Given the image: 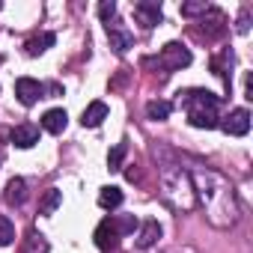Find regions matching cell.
Returning <instances> with one entry per match:
<instances>
[{
    "mask_svg": "<svg viewBox=\"0 0 253 253\" xmlns=\"http://www.w3.org/2000/svg\"><path fill=\"white\" fill-rule=\"evenodd\" d=\"M191 182H194V194L203 200L206 206V214L214 226H232L238 220V203H235V191L232 185L217 176L214 170H194L191 173Z\"/></svg>",
    "mask_w": 253,
    "mask_h": 253,
    "instance_id": "obj_1",
    "label": "cell"
},
{
    "mask_svg": "<svg viewBox=\"0 0 253 253\" xmlns=\"http://www.w3.org/2000/svg\"><path fill=\"white\" fill-rule=\"evenodd\" d=\"M164 200L176 209V211H188L194 209V182H191V173L182 170V167H167L164 176Z\"/></svg>",
    "mask_w": 253,
    "mask_h": 253,
    "instance_id": "obj_2",
    "label": "cell"
},
{
    "mask_svg": "<svg viewBox=\"0 0 253 253\" xmlns=\"http://www.w3.org/2000/svg\"><path fill=\"white\" fill-rule=\"evenodd\" d=\"M217 104L220 98L211 95V92H203V89H194L185 95V113H188V122L194 128H214L217 125Z\"/></svg>",
    "mask_w": 253,
    "mask_h": 253,
    "instance_id": "obj_3",
    "label": "cell"
},
{
    "mask_svg": "<svg viewBox=\"0 0 253 253\" xmlns=\"http://www.w3.org/2000/svg\"><path fill=\"white\" fill-rule=\"evenodd\" d=\"M158 63H161V69H164V72H179V69L191 66V51H188V48H182L179 42H167V45L161 48Z\"/></svg>",
    "mask_w": 253,
    "mask_h": 253,
    "instance_id": "obj_4",
    "label": "cell"
},
{
    "mask_svg": "<svg viewBox=\"0 0 253 253\" xmlns=\"http://www.w3.org/2000/svg\"><path fill=\"white\" fill-rule=\"evenodd\" d=\"M15 95H18V101L24 107H33L39 98H45V86L39 81H33V78H18L15 81Z\"/></svg>",
    "mask_w": 253,
    "mask_h": 253,
    "instance_id": "obj_5",
    "label": "cell"
},
{
    "mask_svg": "<svg viewBox=\"0 0 253 253\" xmlns=\"http://www.w3.org/2000/svg\"><path fill=\"white\" fill-rule=\"evenodd\" d=\"M134 18H137V24H143L146 30L158 27V24L164 21L161 3H152V0H140V3H134Z\"/></svg>",
    "mask_w": 253,
    "mask_h": 253,
    "instance_id": "obj_6",
    "label": "cell"
},
{
    "mask_svg": "<svg viewBox=\"0 0 253 253\" xmlns=\"http://www.w3.org/2000/svg\"><path fill=\"white\" fill-rule=\"evenodd\" d=\"M220 128L226 131V134H232V137H244L247 131H250V110H244V107H238V110H232L223 122H217Z\"/></svg>",
    "mask_w": 253,
    "mask_h": 253,
    "instance_id": "obj_7",
    "label": "cell"
},
{
    "mask_svg": "<svg viewBox=\"0 0 253 253\" xmlns=\"http://www.w3.org/2000/svg\"><path fill=\"white\" fill-rule=\"evenodd\" d=\"M9 140H12V146H18V149H30V146L39 143V128H36L33 122H21V125H15V128H12Z\"/></svg>",
    "mask_w": 253,
    "mask_h": 253,
    "instance_id": "obj_8",
    "label": "cell"
},
{
    "mask_svg": "<svg viewBox=\"0 0 253 253\" xmlns=\"http://www.w3.org/2000/svg\"><path fill=\"white\" fill-rule=\"evenodd\" d=\"M92 238H95V247L98 250H113L116 247V229H113V217H104L98 226H95V232H92Z\"/></svg>",
    "mask_w": 253,
    "mask_h": 253,
    "instance_id": "obj_9",
    "label": "cell"
},
{
    "mask_svg": "<svg viewBox=\"0 0 253 253\" xmlns=\"http://www.w3.org/2000/svg\"><path fill=\"white\" fill-rule=\"evenodd\" d=\"M66 125H69V116H66L63 107H54V110H48V113L42 116V128H45L48 134H63Z\"/></svg>",
    "mask_w": 253,
    "mask_h": 253,
    "instance_id": "obj_10",
    "label": "cell"
},
{
    "mask_svg": "<svg viewBox=\"0 0 253 253\" xmlns=\"http://www.w3.org/2000/svg\"><path fill=\"white\" fill-rule=\"evenodd\" d=\"M107 39H110V48L116 51V54H125V51H128L131 48V33L128 30H122L119 24H107Z\"/></svg>",
    "mask_w": 253,
    "mask_h": 253,
    "instance_id": "obj_11",
    "label": "cell"
},
{
    "mask_svg": "<svg viewBox=\"0 0 253 253\" xmlns=\"http://www.w3.org/2000/svg\"><path fill=\"white\" fill-rule=\"evenodd\" d=\"M54 42H57L54 33H39V36H33V39L24 42V54H27V57H39V54H45Z\"/></svg>",
    "mask_w": 253,
    "mask_h": 253,
    "instance_id": "obj_12",
    "label": "cell"
},
{
    "mask_svg": "<svg viewBox=\"0 0 253 253\" xmlns=\"http://www.w3.org/2000/svg\"><path fill=\"white\" fill-rule=\"evenodd\" d=\"M104 119H107V104H104V101H92V104L84 110V116H81V122L86 125V128H98Z\"/></svg>",
    "mask_w": 253,
    "mask_h": 253,
    "instance_id": "obj_13",
    "label": "cell"
},
{
    "mask_svg": "<svg viewBox=\"0 0 253 253\" xmlns=\"http://www.w3.org/2000/svg\"><path fill=\"white\" fill-rule=\"evenodd\" d=\"M158 238H161V226H158V220H146L143 229H140V235H137V247H140V250H149Z\"/></svg>",
    "mask_w": 253,
    "mask_h": 253,
    "instance_id": "obj_14",
    "label": "cell"
},
{
    "mask_svg": "<svg viewBox=\"0 0 253 253\" xmlns=\"http://www.w3.org/2000/svg\"><path fill=\"white\" fill-rule=\"evenodd\" d=\"M6 200H9L12 206H24V200H27V182H24L21 176L9 179V185H6Z\"/></svg>",
    "mask_w": 253,
    "mask_h": 253,
    "instance_id": "obj_15",
    "label": "cell"
},
{
    "mask_svg": "<svg viewBox=\"0 0 253 253\" xmlns=\"http://www.w3.org/2000/svg\"><path fill=\"white\" fill-rule=\"evenodd\" d=\"M98 206L101 209H116V206H122V191L119 188H101V194H98Z\"/></svg>",
    "mask_w": 253,
    "mask_h": 253,
    "instance_id": "obj_16",
    "label": "cell"
},
{
    "mask_svg": "<svg viewBox=\"0 0 253 253\" xmlns=\"http://www.w3.org/2000/svg\"><path fill=\"white\" fill-rule=\"evenodd\" d=\"M170 110H173L170 101H149V104H146V116L155 119V122H164V119L170 116Z\"/></svg>",
    "mask_w": 253,
    "mask_h": 253,
    "instance_id": "obj_17",
    "label": "cell"
},
{
    "mask_svg": "<svg viewBox=\"0 0 253 253\" xmlns=\"http://www.w3.org/2000/svg\"><path fill=\"white\" fill-rule=\"evenodd\" d=\"M60 203H63V194H60L57 188H51V191L42 197V206H39V211H42V214H54V211L60 209Z\"/></svg>",
    "mask_w": 253,
    "mask_h": 253,
    "instance_id": "obj_18",
    "label": "cell"
},
{
    "mask_svg": "<svg viewBox=\"0 0 253 253\" xmlns=\"http://www.w3.org/2000/svg\"><path fill=\"white\" fill-rule=\"evenodd\" d=\"M15 241V226L6 214H0V247H9Z\"/></svg>",
    "mask_w": 253,
    "mask_h": 253,
    "instance_id": "obj_19",
    "label": "cell"
},
{
    "mask_svg": "<svg viewBox=\"0 0 253 253\" xmlns=\"http://www.w3.org/2000/svg\"><path fill=\"white\" fill-rule=\"evenodd\" d=\"M125 152H128V146H125V143H116V146L110 149V155H107V167H110V170H122Z\"/></svg>",
    "mask_w": 253,
    "mask_h": 253,
    "instance_id": "obj_20",
    "label": "cell"
},
{
    "mask_svg": "<svg viewBox=\"0 0 253 253\" xmlns=\"http://www.w3.org/2000/svg\"><path fill=\"white\" fill-rule=\"evenodd\" d=\"M134 226H137V217L134 214H125V217H116L113 220L116 235H128V232H134Z\"/></svg>",
    "mask_w": 253,
    "mask_h": 253,
    "instance_id": "obj_21",
    "label": "cell"
},
{
    "mask_svg": "<svg viewBox=\"0 0 253 253\" xmlns=\"http://www.w3.org/2000/svg\"><path fill=\"white\" fill-rule=\"evenodd\" d=\"M211 6L206 3V0H197V3H182V15L185 18H194V15H206Z\"/></svg>",
    "mask_w": 253,
    "mask_h": 253,
    "instance_id": "obj_22",
    "label": "cell"
},
{
    "mask_svg": "<svg viewBox=\"0 0 253 253\" xmlns=\"http://www.w3.org/2000/svg\"><path fill=\"white\" fill-rule=\"evenodd\" d=\"M113 15H116V3H113V0H104V3H98V18H101V21L110 24Z\"/></svg>",
    "mask_w": 253,
    "mask_h": 253,
    "instance_id": "obj_23",
    "label": "cell"
},
{
    "mask_svg": "<svg viewBox=\"0 0 253 253\" xmlns=\"http://www.w3.org/2000/svg\"><path fill=\"white\" fill-rule=\"evenodd\" d=\"M235 30H238V33H247V30H250V12H247V9H241V15H238V24H235Z\"/></svg>",
    "mask_w": 253,
    "mask_h": 253,
    "instance_id": "obj_24",
    "label": "cell"
},
{
    "mask_svg": "<svg viewBox=\"0 0 253 253\" xmlns=\"http://www.w3.org/2000/svg\"><path fill=\"white\" fill-rule=\"evenodd\" d=\"M244 98L253 101V75H247V81H244Z\"/></svg>",
    "mask_w": 253,
    "mask_h": 253,
    "instance_id": "obj_25",
    "label": "cell"
}]
</instances>
